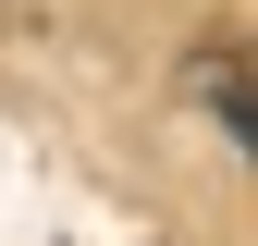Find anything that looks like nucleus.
Segmentation results:
<instances>
[{
  "instance_id": "obj_1",
  "label": "nucleus",
  "mask_w": 258,
  "mask_h": 246,
  "mask_svg": "<svg viewBox=\"0 0 258 246\" xmlns=\"http://www.w3.org/2000/svg\"><path fill=\"white\" fill-rule=\"evenodd\" d=\"M209 99H221V123H234V136H258V49L209 61Z\"/></svg>"
}]
</instances>
